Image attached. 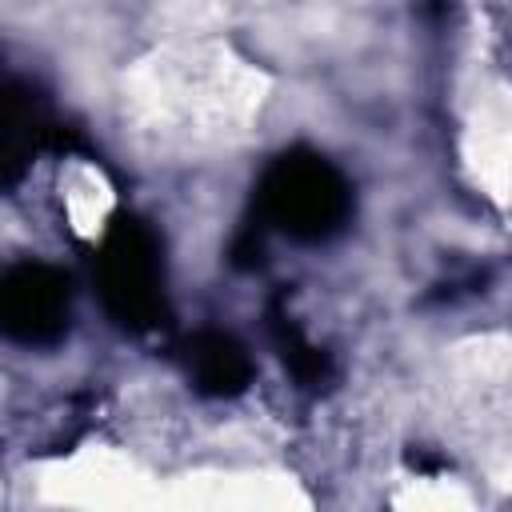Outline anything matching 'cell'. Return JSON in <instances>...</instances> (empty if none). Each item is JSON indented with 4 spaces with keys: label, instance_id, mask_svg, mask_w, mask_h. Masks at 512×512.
Wrapping results in <instances>:
<instances>
[{
    "label": "cell",
    "instance_id": "cell-1",
    "mask_svg": "<svg viewBox=\"0 0 512 512\" xmlns=\"http://www.w3.org/2000/svg\"><path fill=\"white\" fill-rule=\"evenodd\" d=\"M268 204L292 232H324L344 212V184L320 160H288L268 180Z\"/></svg>",
    "mask_w": 512,
    "mask_h": 512
},
{
    "label": "cell",
    "instance_id": "cell-2",
    "mask_svg": "<svg viewBox=\"0 0 512 512\" xmlns=\"http://www.w3.org/2000/svg\"><path fill=\"white\" fill-rule=\"evenodd\" d=\"M4 312L8 328H20L24 336H44L64 316V284L48 268H20L4 284Z\"/></svg>",
    "mask_w": 512,
    "mask_h": 512
},
{
    "label": "cell",
    "instance_id": "cell-3",
    "mask_svg": "<svg viewBox=\"0 0 512 512\" xmlns=\"http://www.w3.org/2000/svg\"><path fill=\"white\" fill-rule=\"evenodd\" d=\"M156 268H152V252L144 248V240L136 232H124L112 252H108V268H104V288L108 296L124 300L128 316H148L156 308Z\"/></svg>",
    "mask_w": 512,
    "mask_h": 512
},
{
    "label": "cell",
    "instance_id": "cell-4",
    "mask_svg": "<svg viewBox=\"0 0 512 512\" xmlns=\"http://www.w3.org/2000/svg\"><path fill=\"white\" fill-rule=\"evenodd\" d=\"M196 372H200V380H204L208 388L224 392V388H236V384L244 380L248 364H244V356H240L228 340L216 336L208 348H200V364H196Z\"/></svg>",
    "mask_w": 512,
    "mask_h": 512
}]
</instances>
